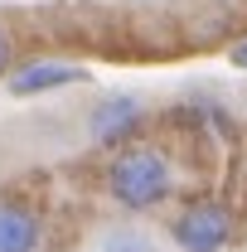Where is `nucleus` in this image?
I'll return each mask as SVG.
<instances>
[{
  "mask_svg": "<svg viewBox=\"0 0 247 252\" xmlns=\"http://www.w3.org/2000/svg\"><path fill=\"white\" fill-rule=\"evenodd\" d=\"M88 126H93L97 146H122L126 136H136V126H141V102L136 97H107L88 117Z\"/></svg>",
  "mask_w": 247,
  "mask_h": 252,
  "instance_id": "obj_4",
  "label": "nucleus"
},
{
  "mask_svg": "<svg viewBox=\"0 0 247 252\" xmlns=\"http://www.w3.org/2000/svg\"><path fill=\"white\" fill-rule=\"evenodd\" d=\"M15 54H20V39L10 34V25H0V78L15 68Z\"/></svg>",
  "mask_w": 247,
  "mask_h": 252,
  "instance_id": "obj_6",
  "label": "nucleus"
},
{
  "mask_svg": "<svg viewBox=\"0 0 247 252\" xmlns=\"http://www.w3.org/2000/svg\"><path fill=\"white\" fill-rule=\"evenodd\" d=\"M88 73L78 63H59V59H34V63H20L5 73V93L10 97H44V93H59V88H73L83 83Z\"/></svg>",
  "mask_w": 247,
  "mask_h": 252,
  "instance_id": "obj_3",
  "label": "nucleus"
},
{
  "mask_svg": "<svg viewBox=\"0 0 247 252\" xmlns=\"http://www.w3.org/2000/svg\"><path fill=\"white\" fill-rule=\"evenodd\" d=\"M39 248V219L25 204L0 199V252H34Z\"/></svg>",
  "mask_w": 247,
  "mask_h": 252,
  "instance_id": "obj_5",
  "label": "nucleus"
},
{
  "mask_svg": "<svg viewBox=\"0 0 247 252\" xmlns=\"http://www.w3.org/2000/svg\"><path fill=\"white\" fill-rule=\"evenodd\" d=\"M233 63H238V68H247V39L238 44V49H233Z\"/></svg>",
  "mask_w": 247,
  "mask_h": 252,
  "instance_id": "obj_7",
  "label": "nucleus"
},
{
  "mask_svg": "<svg viewBox=\"0 0 247 252\" xmlns=\"http://www.w3.org/2000/svg\"><path fill=\"white\" fill-rule=\"evenodd\" d=\"M170 189H175V170L155 146H131L107 165V194L131 214H146L155 204H165Z\"/></svg>",
  "mask_w": 247,
  "mask_h": 252,
  "instance_id": "obj_1",
  "label": "nucleus"
},
{
  "mask_svg": "<svg viewBox=\"0 0 247 252\" xmlns=\"http://www.w3.org/2000/svg\"><path fill=\"white\" fill-rule=\"evenodd\" d=\"M170 238L185 252H223L228 238H233V214L223 204H214V199H199L170 223Z\"/></svg>",
  "mask_w": 247,
  "mask_h": 252,
  "instance_id": "obj_2",
  "label": "nucleus"
}]
</instances>
